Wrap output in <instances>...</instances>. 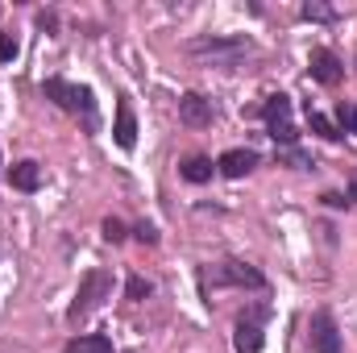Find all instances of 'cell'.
Instances as JSON below:
<instances>
[{"label":"cell","mask_w":357,"mask_h":353,"mask_svg":"<svg viewBox=\"0 0 357 353\" xmlns=\"http://www.w3.org/2000/svg\"><path fill=\"white\" fill-rule=\"evenodd\" d=\"M42 96H46V100H54L59 108H67V112L84 117V129H88V133H96V129H100V117H96V96H91V88H84V84H67V80H46V84H42Z\"/></svg>","instance_id":"cell-1"},{"label":"cell","mask_w":357,"mask_h":353,"mask_svg":"<svg viewBox=\"0 0 357 353\" xmlns=\"http://www.w3.org/2000/svg\"><path fill=\"white\" fill-rule=\"evenodd\" d=\"M104 299H112V270L96 266V270H88V274L79 278V291H75V299H71V308H67V320H71V324H84Z\"/></svg>","instance_id":"cell-2"},{"label":"cell","mask_w":357,"mask_h":353,"mask_svg":"<svg viewBox=\"0 0 357 353\" xmlns=\"http://www.w3.org/2000/svg\"><path fill=\"white\" fill-rule=\"evenodd\" d=\"M262 121H266V133L282 146V150H291V146L299 142V129H295V121H291V96L274 91L266 104H262Z\"/></svg>","instance_id":"cell-3"},{"label":"cell","mask_w":357,"mask_h":353,"mask_svg":"<svg viewBox=\"0 0 357 353\" xmlns=\"http://www.w3.org/2000/svg\"><path fill=\"white\" fill-rule=\"evenodd\" d=\"M187 54L220 59L225 67H233L241 54H250V38H216V33H208V38H191V42H187Z\"/></svg>","instance_id":"cell-4"},{"label":"cell","mask_w":357,"mask_h":353,"mask_svg":"<svg viewBox=\"0 0 357 353\" xmlns=\"http://www.w3.org/2000/svg\"><path fill=\"white\" fill-rule=\"evenodd\" d=\"M212 283L216 287H250V291H266V274L258 270V266H250V262H220V266H212Z\"/></svg>","instance_id":"cell-5"},{"label":"cell","mask_w":357,"mask_h":353,"mask_svg":"<svg viewBox=\"0 0 357 353\" xmlns=\"http://www.w3.org/2000/svg\"><path fill=\"white\" fill-rule=\"evenodd\" d=\"M262 320H266V308L241 312V320H237V329H233V350H237V353H258V350H262V345H266Z\"/></svg>","instance_id":"cell-6"},{"label":"cell","mask_w":357,"mask_h":353,"mask_svg":"<svg viewBox=\"0 0 357 353\" xmlns=\"http://www.w3.org/2000/svg\"><path fill=\"white\" fill-rule=\"evenodd\" d=\"M307 75L316 80V84H324V88H337L341 80H345V63L333 54V50H312V59H307Z\"/></svg>","instance_id":"cell-7"},{"label":"cell","mask_w":357,"mask_h":353,"mask_svg":"<svg viewBox=\"0 0 357 353\" xmlns=\"http://www.w3.org/2000/svg\"><path fill=\"white\" fill-rule=\"evenodd\" d=\"M212 117H216V108H212V100H208V96L187 91V96L178 100V121H183V125H191V129H208V125H212Z\"/></svg>","instance_id":"cell-8"},{"label":"cell","mask_w":357,"mask_h":353,"mask_svg":"<svg viewBox=\"0 0 357 353\" xmlns=\"http://www.w3.org/2000/svg\"><path fill=\"white\" fill-rule=\"evenodd\" d=\"M312 350L316 353H341V329L328 312L312 316Z\"/></svg>","instance_id":"cell-9"},{"label":"cell","mask_w":357,"mask_h":353,"mask_svg":"<svg viewBox=\"0 0 357 353\" xmlns=\"http://www.w3.org/2000/svg\"><path fill=\"white\" fill-rule=\"evenodd\" d=\"M258 163H262V158H258L254 150H225V154L216 158V171L225 179H241V175H250Z\"/></svg>","instance_id":"cell-10"},{"label":"cell","mask_w":357,"mask_h":353,"mask_svg":"<svg viewBox=\"0 0 357 353\" xmlns=\"http://www.w3.org/2000/svg\"><path fill=\"white\" fill-rule=\"evenodd\" d=\"M112 137H116V146H121V150H133V146H137V117H133V104H129V100H121V104H116Z\"/></svg>","instance_id":"cell-11"},{"label":"cell","mask_w":357,"mask_h":353,"mask_svg":"<svg viewBox=\"0 0 357 353\" xmlns=\"http://www.w3.org/2000/svg\"><path fill=\"white\" fill-rule=\"evenodd\" d=\"M8 183H13V191H38L42 187V167L38 163H29V158H21V163H13V171H8Z\"/></svg>","instance_id":"cell-12"},{"label":"cell","mask_w":357,"mask_h":353,"mask_svg":"<svg viewBox=\"0 0 357 353\" xmlns=\"http://www.w3.org/2000/svg\"><path fill=\"white\" fill-rule=\"evenodd\" d=\"M178 175L187 179V183H208V179L216 175V163H212V158H204V154H191V158H183Z\"/></svg>","instance_id":"cell-13"},{"label":"cell","mask_w":357,"mask_h":353,"mask_svg":"<svg viewBox=\"0 0 357 353\" xmlns=\"http://www.w3.org/2000/svg\"><path fill=\"white\" fill-rule=\"evenodd\" d=\"M307 129H312L316 137H324V142H341V137H345V133H341L324 112H312V108H307Z\"/></svg>","instance_id":"cell-14"},{"label":"cell","mask_w":357,"mask_h":353,"mask_svg":"<svg viewBox=\"0 0 357 353\" xmlns=\"http://www.w3.org/2000/svg\"><path fill=\"white\" fill-rule=\"evenodd\" d=\"M67 353H112V341L108 337H75Z\"/></svg>","instance_id":"cell-15"},{"label":"cell","mask_w":357,"mask_h":353,"mask_svg":"<svg viewBox=\"0 0 357 353\" xmlns=\"http://www.w3.org/2000/svg\"><path fill=\"white\" fill-rule=\"evenodd\" d=\"M299 17H303V21H320V25H328V21H337V8H328V4H316V0H307V4L299 8Z\"/></svg>","instance_id":"cell-16"},{"label":"cell","mask_w":357,"mask_h":353,"mask_svg":"<svg viewBox=\"0 0 357 353\" xmlns=\"http://www.w3.org/2000/svg\"><path fill=\"white\" fill-rule=\"evenodd\" d=\"M154 295V287H150V278H142V274H133L129 283H125V299H133V303H142V299H150Z\"/></svg>","instance_id":"cell-17"},{"label":"cell","mask_w":357,"mask_h":353,"mask_svg":"<svg viewBox=\"0 0 357 353\" xmlns=\"http://www.w3.org/2000/svg\"><path fill=\"white\" fill-rule=\"evenodd\" d=\"M337 129L341 133H357V104H349V100L337 104Z\"/></svg>","instance_id":"cell-18"},{"label":"cell","mask_w":357,"mask_h":353,"mask_svg":"<svg viewBox=\"0 0 357 353\" xmlns=\"http://www.w3.org/2000/svg\"><path fill=\"white\" fill-rule=\"evenodd\" d=\"M17 54H21V46H17V38H13V33H4V29H0V63H13V59H17Z\"/></svg>","instance_id":"cell-19"},{"label":"cell","mask_w":357,"mask_h":353,"mask_svg":"<svg viewBox=\"0 0 357 353\" xmlns=\"http://www.w3.org/2000/svg\"><path fill=\"white\" fill-rule=\"evenodd\" d=\"M125 237H129V233H125V225H121L116 216H108V220H104V241H112V246H116V241H125Z\"/></svg>","instance_id":"cell-20"},{"label":"cell","mask_w":357,"mask_h":353,"mask_svg":"<svg viewBox=\"0 0 357 353\" xmlns=\"http://www.w3.org/2000/svg\"><path fill=\"white\" fill-rule=\"evenodd\" d=\"M133 237H137L142 246H158V229H154V225H146V220H142V225H133Z\"/></svg>","instance_id":"cell-21"},{"label":"cell","mask_w":357,"mask_h":353,"mask_svg":"<svg viewBox=\"0 0 357 353\" xmlns=\"http://www.w3.org/2000/svg\"><path fill=\"white\" fill-rule=\"evenodd\" d=\"M320 200H324V208H349V195H341V191H324Z\"/></svg>","instance_id":"cell-22"},{"label":"cell","mask_w":357,"mask_h":353,"mask_svg":"<svg viewBox=\"0 0 357 353\" xmlns=\"http://www.w3.org/2000/svg\"><path fill=\"white\" fill-rule=\"evenodd\" d=\"M38 29H46V33H59V17H54V13H38Z\"/></svg>","instance_id":"cell-23"},{"label":"cell","mask_w":357,"mask_h":353,"mask_svg":"<svg viewBox=\"0 0 357 353\" xmlns=\"http://www.w3.org/2000/svg\"><path fill=\"white\" fill-rule=\"evenodd\" d=\"M349 200H357V175H354V183H349V191H345Z\"/></svg>","instance_id":"cell-24"}]
</instances>
